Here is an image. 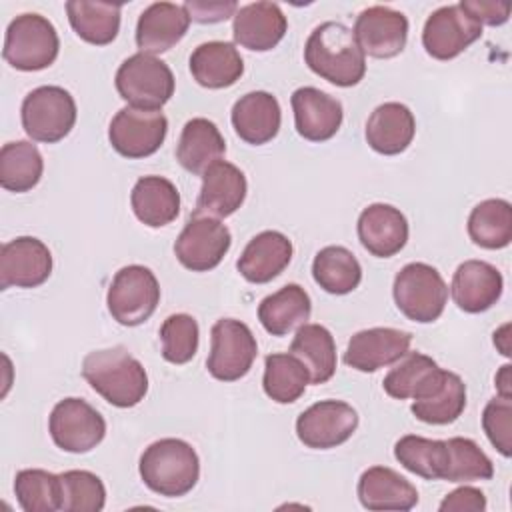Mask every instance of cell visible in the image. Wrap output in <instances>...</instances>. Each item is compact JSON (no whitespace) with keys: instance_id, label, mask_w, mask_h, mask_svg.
<instances>
[{"instance_id":"cell-1","label":"cell","mask_w":512,"mask_h":512,"mask_svg":"<svg viewBox=\"0 0 512 512\" xmlns=\"http://www.w3.org/2000/svg\"><path fill=\"white\" fill-rule=\"evenodd\" d=\"M304 62L326 82L350 88L366 74V54L356 42L354 32L342 22H322L304 46Z\"/></svg>"},{"instance_id":"cell-2","label":"cell","mask_w":512,"mask_h":512,"mask_svg":"<svg viewBox=\"0 0 512 512\" xmlns=\"http://www.w3.org/2000/svg\"><path fill=\"white\" fill-rule=\"evenodd\" d=\"M82 376L96 394L116 408H132L148 392L144 366L124 346L88 352L82 360Z\"/></svg>"},{"instance_id":"cell-3","label":"cell","mask_w":512,"mask_h":512,"mask_svg":"<svg viewBox=\"0 0 512 512\" xmlns=\"http://www.w3.org/2000/svg\"><path fill=\"white\" fill-rule=\"evenodd\" d=\"M138 472L152 492L166 498H180L198 484L200 460L188 442L160 438L142 452Z\"/></svg>"},{"instance_id":"cell-4","label":"cell","mask_w":512,"mask_h":512,"mask_svg":"<svg viewBox=\"0 0 512 512\" xmlns=\"http://www.w3.org/2000/svg\"><path fill=\"white\" fill-rule=\"evenodd\" d=\"M58 52V32L42 14L26 12L8 24L2 56L12 68L20 72L44 70L54 64Z\"/></svg>"},{"instance_id":"cell-5","label":"cell","mask_w":512,"mask_h":512,"mask_svg":"<svg viewBox=\"0 0 512 512\" xmlns=\"http://www.w3.org/2000/svg\"><path fill=\"white\" fill-rule=\"evenodd\" d=\"M116 90L128 106L160 110L174 94V74L170 66L152 54H132L116 70Z\"/></svg>"},{"instance_id":"cell-6","label":"cell","mask_w":512,"mask_h":512,"mask_svg":"<svg viewBox=\"0 0 512 512\" xmlns=\"http://www.w3.org/2000/svg\"><path fill=\"white\" fill-rule=\"evenodd\" d=\"M392 294L396 308L418 324L438 320L448 302V286L442 274L426 262L406 264L394 278Z\"/></svg>"},{"instance_id":"cell-7","label":"cell","mask_w":512,"mask_h":512,"mask_svg":"<svg viewBox=\"0 0 512 512\" xmlns=\"http://www.w3.org/2000/svg\"><path fill=\"white\" fill-rule=\"evenodd\" d=\"M22 128L34 142L64 140L76 124V102L62 86H38L28 92L20 108Z\"/></svg>"},{"instance_id":"cell-8","label":"cell","mask_w":512,"mask_h":512,"mask_svg":"<svg viewBox=\"0 0 512 512\" xmlns=\"http://www.w3.org/2000/svg\"><path fill=\"white\" fill-rule=\"evenodd\" d=\"M160 302V284L154 272L140 264L120 268L106 294L110 316L122 326L146 322Z\"/></svg>"},{"instance_id":"cell-9","label":"cell","mask_w":512,"mask_h":512,"mask_svg":"<svg viewBox=\"0 0 512 512\" xmlns=\"http://www.w3.org/2000/svg\"><path fill=\"white\" fill-rule=\"evenodd\" d=\"M258 356V344L252 330L234 318H220L210 330V354L206 368L220 382L244 378Z\"/></svg>"},{"instance_id":"cell-10","label":"cell","mask_w":512,"mask_h":512,"mask_svg":"<svg viewBox=\"0 0 512 512\" xmlns=\"http://www.w3.org/2000/svg\"><path fill=\"white\" fill-rule=\"evenodd\" d=\"M48 432L60 450L86 454L104 440L106 420L86 400L64 398L50 412Z\"/></svg>"},{"instance_id":"cell-11","label":"cell","mask_w":512,"mask_h":512,"mask_svg":"<svg viewBox=\"0 0 512 512\" xmlns=\"http://www.w3.org/2000/svg\"><path fill=\"white\" fill-rule=\"evenodd\" d=\"M168 120L160 110L124 106L108 126L110 146L124 158L136 160L152 156L164 142Z\"/></svg>"},{"instance_id":"cell-12","label":"cell","mask_w":512,"mask_h":512,"mask_svg":"<svg viewBox=\"0 0 512 512\" xmlns=\"http://www.w3.org/2000/svg\"><path fill=\"white\" fill-rule=\"evenodd\" d=\"M232 234L218 218L192 214L174 242L178 262L192 272L216 268L230 250Z\"/></svg>"},{"instance_id":"cell-13","label":"cell","mask_w":512,"mask_h":512,"mask_svg":"<svg viewBox=\"0 0 512 512\" xmlns=\"http://www.w3.org/2000/svg\"><path fill=\"white\" fill-rule=\"evenodd\" d=\"M358 428V412L342 400H320L296 420L298 440L312 450H330L344 444Z\"/></svg>"},{"instance_id":"cell-14","label":"cell","mask_w":512,"mask_h":512,"mask_svg":"<svg viewBox=\"0 0 512 512\" xmlns=\"http://www.w3.org/2000/svg\"><path fill=\"white\" fill-rule=\"evenodd\" d=\"M482 36V24L476 22L460 4L434 10L422 30V46L436 60H452Z\"/></svg>"},{"instance_id":"cell-15","label":"cell","mask_w":512,"mask_h":512,"mask_svg":"<svg viewBox=\"0 0 512 512\" xmlns=\"http://www.w3.org/2000/svg\"><path fill=\"white\" fill-rule=\"evenodd\" d=\"M52 274V252L34 236H18L0 248V290L36 288Z\"/></svg>"},{"instance_id":"cell-16","label":"cell","mask_w":512,"mask_h":512,"mask_svg":"<svg viewBox=\"0 0 512 512\" xmlns=\"http://www.w3.org/2000/svg\"><path fill=\"white\" fill-rule=\"evenodd\" d=\"M354 36L362 52L372 58L398 56L408 40V18L388 6H370L356 16Z\"/></svg>"},{"instance_id":"cell-17","label":"cell","mask_w":512,"mask_h":512,"mask_svg":"<svg viewBox=\"0 0 512 512\" xmlns=\"http://www.w3.org/2000/svg\"><path fill=\"white\" fill-rule=\"evenodd\" d=\"M410 344L412 334L398 328L376 326L360 330L350 338L344 362L358 372H376L398 362L410 350Z\"/></svg>"},{"instance_id":"cell-18","label":"cell","mask_w":512,"mask_h":512,"mask_svg":"<svg viewBox=\"0 0 512 512\" xmlns=\"http://www.w3.org/2000/svg\"><path fill=\"white\" fill-rule=\"evenodd\" d=\"M246 192L248 182L244 172L226 160H218L202 174V188L194 214L228 218L244 204Z\"/></svg>"},{"instance_id":"cell-19","label":"cell","mask_w":512,"mask_h":512,"mask_svg":"<svg viewBox=\"0 0 512 512\" xmlns=\"http://www.w3.org/2000/svg\"><path fill=\"white\" fill-rule=\"evenodd\" d=\"M296 132L308 142H326L342 126L344 110L340 100L314 88L302 86L294 90L292 98Z\"/></svg>"},{"instance_id":"cell-20","label":"cell","mask_w":512,"mask_h":512,"mask_svg":"<svg viewBox=\"0 0 512 512\" xmlns=\"http://www.w3.org/2000/svg\"><path fill=\"white\" fill-rule=\"evenodd\" d=\"M502 290L504 278L500 270L484 260L462 262L456 268L450 284L454 304L468 314L490 310L500 300Z\"/></svg>"},{"instance_id":"cell-21","label":"cell","mask_w":512,"mask_h":512,"mask_svg":"<svg viewBox=\"0 0 512 512\" xmlns=\"http://www.w3.org/2000/svg\"><path fill=\"white\" fill-rule=\"evenodd\" d=\"M358 240L376 258H390L398 254L408 242L406 216L384 202L366 206L358 216Z\"/></svg>"},{"instance_id":"cell-22","label":"cell","mask_w":512,"mask_h":512,"mask_svg":"<svg viewBox=\"0 0 512 512\" xmlns=\"http://www.w3.org/2000/svg\"><path fill=\"white\" fill-rule=\"evenodd\" d=\"M288 30V20L274 2L244 4L234 14V42L252 52H268L280 44Z\"/></svg>"},{"instance_id":"cell-23","label":"cell","mask_w":512,"mask_h":512,"mask_svg":"<svg viewBox=\"0 0 512 512\" xmlns=\"http://www.w3.org/2000/svg\"><path fill=\"white\" fill-rule=\"evenodd\" d=\"M190 16L182 4L154 2L138 18L136 46L144 54H162L174 48L188 32Z\"/></svg>"},{"instance_id":"cell-24","label":"cell","mask_w":512,"mask_h":512,"mask_svg":"<svg viewBox=\"0 0 512 512\" xmlns=\"http://www.w3.org/2000/svg\"><path fill=\"white\" fill-rule=\"evenodd\" d=\"M234 132L252 146H262L276 138L282 124V110L270 92L254 90L240 96L230 112Z\"/></svg>"},{"instance_id":"cell-25","label":"cell","mask_w":512,"mask_h":512,"mask_svg":"<svg viewBox=\"0 0 512 512\" xmlns=\"http://www.w3.org/2000/svg\"><path fill=\"white\" fill-rule=\"evenodd\" d=\"M292 242L278 230H264L256 234L242 250L236 268L240 276L252 284H266L274 280L292 260Z\"/></svg>"},{"instance_id":"cell-26","label":"cell","mask_w":512,"mask_h":512,"mask_svg":"<svg viewBox=\"0 0 512 512\" xmlns=\"http://www.w3.org/2000/svg\"><path fill=\"white\" fill-rule=\"evenodd\" d=\"M358 500L366 510H412L418 504L416 486L388 466H372L358 480Z\"/></svg>"},{"instance_id":"cell-27","label":"cell","mask_w":512,"mask_h":512,"mask_svg":"<svg viewBox=\"0 0 512 512\" xmlns=\"http://www.w3.org/2000/svg\"><path fill=\"white\" fill-rule=\"evenodd\" d=\"M416 134V120L412 110L400 102H384L374 108L366 122L368 146L384 156L404 152Z\"/></svg>"},{"instance_id":"cell-28","label":"cell","mask_w":512,"mask_h":512,"mask_svg":"<svg viewBox=\"0 0 512 512\" xmlns=\"http://www.w3.org/2000/svg\"><path fill=\"white\" fill-rule=\"evenodd\" d=\"M192 78L210 90H220L236 84L244 74V60L234 44L210 40L194 48L190 54Z\"/></svg>"},{"instance_id":"cell-29","label":"cell","mask_w":512,"mask_h":512,"mask_svg":"<svg viewBox=\"0 0 512 512\" xmlns=\"http://www.w3.org/2000/svg\"><path fill=\"white\" fill-rule=\"evenodd\" d=\"M224 152V136L212 120L198 116L184 124L176 146V160L184 170L202 176L212 164L222 160Z\"/></svg>"},{"instance_id":"cell-30","label":"cell","mask_w":512,"mask_h":512,"mask_svg":"<svg viewBox=\"0 0 512 512\" xmlns=\"http://www.w3.org/2000/svg\"><path fill=\"white\" fill-rule=\"evenodd\" d=\"M130 204L144 226L162 228L178 218L180 192L164 176H142L132 188Z\"/></svg>"},{"instance_id":"cell-31","label":"cell","mask_w":512,"mask_h":512,"mask_svg":"<svg viewBox=\"0 0 512 512\" xmlns=\"http://www.w3.org/2000/svg\"><path fill=\"white\" fill-rule=\"evenodd\" d=\"M466 408V384L464 380L450 370L442 368L436 384L420 398H416L410 406L412 414L424 422L434 426L452 424L460 418Z\"/></svg>"},{"instance_id":"cell-32","label":"cell","mask_w":512,"mask_h":512,"mask_svg":"<svg viewBox=\"0 0 512 512\" xmlns=\"http://www.w3.org/2000/svg\"><path fill=\"white\" fill-rule=\"evenodd\" d=\"M310 312V296L300 284H286L258 304V320L272 336H286L300 328L310 318Z\"/></svg>"},{"instance_id":"cell-33","label":"cell","mask_w":512,"mask_h":512,"mask_svg":"<svg viewBox=\"0 0 512 512\" xmlns=\"http://www.w3.org/2000/svg\"><path fill=\"white\" fill-rule=\"evenodd\" d=\"M120 4L112 2H66V14L72 30L88 44L106 46L120 32Z\"/></svg>"},{"instance_id":"cell-34","label":"cell","mask_w":512,"mask_h":512,"mask_svg":"<svg viewBox=\"0 0 512 512\" xmlns=\"http://www.w3.org/2000/svg\"><path fill=\"white\" fill-rule=\"evenodd\" d=\"M290 354L308 368L312 384H324L336 372V344L322 324H302L290 344Z\"/></svg>"},{"instance_id":"cell-35","label":"cell","mask_w":512,"mask_h":512,"mask_svg":"<svg viewBox=\"0 0 512 512\" xmlns=\"http://www.w3.org/2000/svg\"><path fill=\"white\" fill-rule=\"evenodd\" d=\"M442 368L422 352H406L394 368L384 376V392L390 398L406 400L424 396L438 380Z\"/></svg>"},{"instance_id":"cell-36","label":"cell","mask_w":512,"mask_h":512,"mask_svg":"<svg viewBox=\"0 0 512 512\" xmlns=\"http://www.w3.org/2000/svg\"><path fill=\"white\" fill-rule=\"evenodd\" d=\"M312 276L324 292L344 296L358 288L362 280V266L348 248L326 246L314 256Z\"/></svg>"},{"instance_id":"cell-37","label":"cell","mask_w":512,"mask_h":512,"mask_svg":"<svg viewBox=\"0 0 512 512\" xmlns=\"http://www.w3.org/2000/svg\"><path fill=\"white\" fill-rule=\"evenodd\" d=\"M470 240L486 250L506 248L512 240V206L502 198H488L476 204L468 216Z\"/></svg>"},{"instance_id":"cell-38","label":"cell","mask_w":512,"mask_h":512,"mask_svg":"<svg viewBox=\"0 0 512 512\" xmlns=\"http://www.w3.org/2000/svg\"><path fill=\"white\" fill-rule=\"evenodd\" d=\"M44 172V160L36 144L28 140L8 142L0 150V186L8 192L32 190Z\"/></svg>"},{"instance_id":"cell-39","label":"cell","mask_w":512,"mask_h":512,"mask_svg":"<svg viewBox=\"0 0 512 512\" xmlns=\"http://www.w3.org/2000/svg\"><path fill=\"white\" fill-rule=\"evenodd\" d=\"M310 384L308 368L294 354H268L264 360L262 386L270 400L278 404L296 402Z\"/></svg>"},{"instance_id":"cell-40","label":"cell","mask_w":512,"mask_h":512,"mask_svg":"<svg viewBox=\"0 0 512 512\" xmlns=\"http://www.w3.org/2000/svg\"><path fill=\"white\" fill-rule=\"evenodd\" d=\"M394 458L412 474L426 480H444L448 466L446 440L406 434L394 444Z\"/></svg>"},{"instance_id":"cell-41","label":"cell","mask_w":512,"mask_h":512,"mask_svg":"<svg viewBox=\"0 0 512 512\" xmlns=\"http://www.w3.org/2000/svg\"><path fill=\"white\" fill-rule=\"evenodd\" d=\"M14 494L24 512L62 510L60 474L42 468L20 470L14 478Z\"/></svg>"},{"instance_id":"cell-42","label":"cell","mask_w":512,"mask_h":512,"mask_svg":"<svg viewBox=\"0 0 512 512\" xmlns=\"http://www.w3.org/2000/svg\"><path fill=\"white\" fill-rule=\"evenodd\" d=\"M448 446V466L444 480L448 482H476L490 480L494 476L492 460L480 450V446L462 436H454L446 440Z\"/></svg>"},{"instance_id":"cell-43","label":"cell","mask_w":512,"mask_h":512,"mask_svg":"<svg viewBox=\"0 0 512 512\" xmlns=\"http://www.w3.org/2000/svg\"><path fill=\"white\" fill-rule=\"evenodd\" d=\"M162 358L170 364H186L198 352L200 328L190 314H170L160 326Z\"/></svg>"},{"instance_id":"cell-44","label":"cell","mask_w":512,"mask_h":512,"mask_svg":"<svg viewBox=\"0 0 512 512\" xmlns=\"http://www.w3.org/2000/svg\"><path fill=\"white\" fill-rule=\"evenodd\" d=\"M60 484L64 512H100L106 504L104 482L88 470H66Z\"/></svg>"},{"instance_id":"cell-45","label":"cell","mask_w":512,"mask_h":512,"mask_svg":"<svg viewBox=\"0 0 512 512\" xmlns=\"http://www.w3.org/2000/svg\"><path fill=\"white\" fill-rule=\"evenodd\" d=\"M482 428L490 444L504 456H512V398H492L482 412Z\"/></svg>"},{"instance_id":"cell-46","label":"cell","mask_w":512,"mask_h":512,"mask_svg":"<svg viewBox=\"0 0 512 512\" xmlns=\"http://www.w3.org/2000/svg\"><path fill=\"white\" fill-rule=\"evenodd\" d=\"M184 10L188 12L190 20L200 22V24H216V22H224L230 16L236 14L238 4L234 0H226V2H184L182 4Z\"/></svg>"},{"instance_id":"cell-47","label":"cell","mask_w":512,"mask_h":512,"mask_svg":"<svg viewBox=\"0 0 512 512\" xmlns=\"http://www.w3.org/2000/svg\"><path fill=\"white\" fill-rule=\"evenodd\" d=\"M440 512H484L486 496L474 486H460L444 496L438 506Z\"/></svg>"},{"instance_id":"cell-48","label":"cell","mask_w":512,"mask_h":512,"mask_svg":"<svg viewBox=\"0 0 512 512\" xmlns=\"http://www.w3.org/2000/svg\"><path fill=\"white\" fill-rule=\"evenodd\" d=\"M460 8L468 12L476 22L488 26H500L510 18L508 2H490V0H462Z\"/></svg>"},{"instance_id":"cell-49","label":"cell","mask_w":512,"mask_h":512,"mask_svg":"<svg viewBox=\"0 0 512 512\" xmlns=\"http://www.w3.org/2000/svg\"><path fill=\"white\" fill-rule=\"evenodd\" d=\"M510 364H504L502 368H500V372L496 374V390H498V396H502V398H512V386H510V382H512V378H510Z\"/></svg>"},{"instance_id":"cell-50","label":"cell","mask_w":512,"mask_h":512,"mask_svg":"<svg viewBox=\"0 0 512 512\" xmlns=\"http://www.w3.org/2000/svg\"><path fill=\"white\" fill-rule=\"evenodd\" d=\"M508 332H510V324H504L500 326L496 332H494V344L496 348L504 354V356H510V338H508Z\"/></svg>"}]
</instances>
